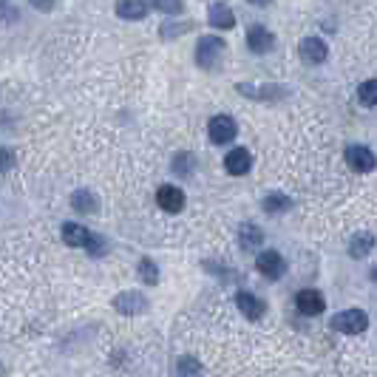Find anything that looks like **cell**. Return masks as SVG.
Returning <instances> with one entry per match:
<instances>
[{
    "label": "cell",
    "instance_id": "obj_1",
    "mask_svg": "<svg viewBox=\"0 0 377 377\" xmlns=\"http://www.w3.org/2000/svg\"><path fill=\"white\" fill-rule=\"evenodd\" d=\"M366 326H369V318L363 310H343L332 318V329L340 335H360L366 332Z\"/></svg>",
    "mask_w": 377,
    "mask_h": 377
},
{
    "label": "cell",
    "instance_id": "obj_2",
    "mask_svg": "<svg viewBox=\"0 0 377 377\" xmlns=\"http://www.w3.org/2000/svg\"><path fill=\"white\" fill-rule=\"evenodd\" d=\"M62 242L68 247H83V250H97V244H100V239L88 227H83V224H74V221L62 224Z\"/></svg>",
    "mask_w": 377,
    "mask_h": 377
},
{
    "label": "cell",
    "instance_id": "obj_3",
    "mask_svg": "<svg viewBox=\"0 0 377 377\" xmlns=\"http://www.w3.org/2000/svg\"><path fill=\"white\" fill-rule=\"evenodd\" d=\"M221 54H224V40H221V37L207 34V37H201L199 46H196V62H199L201 68H213V65L221 60Z\"/></svg>",
    "mask_w": 377,
    "mask_h": 377
},
{
    "label": "cell",
    "instance_id": "obj_4",
    "mask_svg": "<svg viewBox=\"0 0 377 377\" xmlns=\"http://www.w3.org/2000/svg\"><path fill=\"white\" fill-rule=\"evenodd\" d=\"M114 310L119 315H142V312H147V298L142 292H133V289L119 292L114 298Z\"/></svg>",
    "mask_w": 377,
    "mask_h": 377
},
{
    "label": "cell",
    "instance_id": "obj_5",
    "mask_svg": "<svg viewBox=\"0 0 377 377\" xmlns=\"http://www.w3.org/2000/svg\"><path fill=\"white\" fill-rule=\"evenodd\" d=\"M207 131H210V139H213L216 145H227V142H233V139H236V133H239V128H236L233 117H227V114L213 117V119H210V125H207Z\"/></svg>",
    "mask_w": 377,
    "mask_h": 377
},
{
    "label": "cell",
    "instance_id": "obj_6",
    "mask_svg": "<svg viewBox=\"0 0 377 377\" xmlns=\"http://www.w3.org/2000/svg\"><path fill=\"white\" fill-rule=\"evenodd\" d=\"M346 165L352 171H357V173H369V171H374L377 159H374V154L366 145H349L346 147Z\"/></svg>",
    "mask_w": 377,
    "mask_h": 377
},
{
    "label": "cell",
    "instance_id": "obj_7",
    "mask_svg": "<svg viewBox=\"0 0 377 377\" xmlns=\"http://www.w3.org/2000/svg\"><path fill=\"white\" fill-rule=\"evenodd\" d=\"M295 307H298V312L300 315H310V318H315V315H321L324 312V295L318 292V289H300L298 295H295Z\"/></svg>",
    "mask_w": 377,
    "mask_h": 377
},
{
    "label": "cell",
    "instance_id": "obj_8",
    "mask_svg": "<svg viewBox=\"0 0 377 377\" xmlns=\"http://www.w3.org/2000/svg\"><path fill=\"white\" fill-rule=\"evenodd\" d=\"M258 272L264 275V278H270V281H278L284 272H286V264H284V258H281V253H275V250H264V253H258Z\"/></svg>",
    "mask_w": 377,
    "mask_h": 377
},
{
    "label": "cell",
    "instance_id": "obj_9",
    "mask_svg": "<svg viewBox=\"0 0 377 377\" xmlns=\"http://www.w3.org/2000/svg\"><path fill=\"white\" fill-rule=\"evenodd\" d=\"M250 168H253V157L247 147H233L230 154L224 157V171L230 176H244V173H250Z\"/></svg>",
    "mask_w": 377,
    "mask_h": 377
},
{
    "label": "cell",
    "instance_id": "obj_10",
    "mask_svg": "<svg viewBox=\"0 0 377 377\" xmlns=\"http://www.w3.org/2000/svg\"><path fill=\"white\" fill-rule=\"evenodd\" d=\"M157 204L165 210V213H182L185 210V193L176 187V185H162L157 190Z\"/></svg>",
    "mask_w": 377,
    "mask_h": 377
},
{
    "label": "cell",
    "instance_id": "obj_11",
    "mask_svg": "<svg viewBox=\"0 0 377 377\" xmlns=\"http://www.w3.org/2000/svg\"><path fill=\"white\" fill-rule=\"evenodd\" d=\"M298 51H300V57H304L307 62H312V65H321L329 57V48H326V43L321 37H304V40H300V46H298Z\"/></svg>",
    "mask_w": 377,
    "mask_h": 377
},
{
    "label": "cell",
    "instance_id": "obj_12",
    "mask_svg": "<svg viewBox=\"0 0 377 377\" xmlns=\"http://www.w3.org/2000/svg\"><path fill=\"white\" fill-rule=\"evenodd\" d=\"M247 46H250L253 54H267V51L275 46V37H272V32L264 29V26H250V32H247Z\"/></svg>",
    "mask_w": 377,
    "mask_h": 377
},
{
    "label": "cell",
    "instance_id": "obj_13",
    "mask_svg": "<svg viewBox=\"0 0 377 377\" xmlns=\"http://www.w3.org/2000/svg\"><path fill=\"white\" fill-rule=\"evenodd\" d=\"M236 307H239V312H244V318H250V321H261V318H264V300L256 298L253 292H239V295H236Z\"/></svg>",
    "mask_w": 377,
    "mask_h": 377
},
{
    "label": "cell",
    "instance_id": "obj_14",
    "mask_svg": "<svg viewBox=\"0 0 377 377\" xmlns=\"http://www.w3.org/2000/svg\"><path fill=\"white\" fill-rule=\"evenodd\" d=\"M207 23H210L213 29H233V26H236V15H233V9H230L227 4H216V6H210V12H207Z\"/></svg>",
    "mask_w": 377,
    "mask_h": 377
},
{
    "label": "cell",
    "instance_id": "obj_15",
    "mask_svg": "<svg viewBox=\"0 0 377 377\" xmlns=\"http://www.w3.org/2000/svg\"><path fill=\"white\" fill-rule=\"evenodd\" d=\"M239 91H242L244 97H250V100H281V97H286V88H281V86H261V88H253L250 83H242Z\"/></svg>",
    "mask_w": 377,
    "mask_h": 377
},
{
    "label": "cell",
    "instance_id": "obj_16",
    "mask_svg": "<svg viewBox=\"0 0 377 377\" xmlns=\"http://www.w3.org/2000/svg\"><path fill=\"white\" fill-rule=\"evenodd\" d=\"M117 15L122 20H142L147 15L145 0H117Z\"/></svg>",
    "mask_w": 377,
    "mask_h": 377
},
{
    "label": "cell",
    "instance_id": "obj_17",
    "mask_svg": "<svg viewBox=\"0 0 377 377\" xmlns=\"http://www.w3.org/2000/svg\"><path fill=\"white\" fill-rule=\"evenodd\" d=\"M239 244H242V250H256V247H261L264 244V233H261V227H256V224H242L239 227Z\"/></svg>",
    "mask_w": 377,
    "mask_h": 377
},
{
    "label": "cell",
    "instance_id": "obj_18",
    "mask_svg": "<svg viewBox=\"0 0 377 377\" xmlns=\"http://www.w3.org/2000/svg\"><path fill=\"white\" fill-rule=\"evenodd\" d=\"M374 244H377V239H374L371 233H357V236H352V242H349V256H352V258H366V256L374 250Z\"/></svg>",
    "mask_w": 377,
    "mask_h": 377
},
{
    "label": "cell",
    "instance_id": "obj_19",
    "mask_svg": "<svg viewBox=\"0 0 377 377\" xmlns=\"http://www.w3.org/2000/svg\"><path fill=\"white\" fill-rule=\"evenodd\" d=\"M71 207L80 216H88V213L97 210V199H94L91 190H77V193H71Z\"/></svg>",
    "mask_w": 377,
    "mask_h": 377
},
{
    "label": "cell",
    "instance_id": "obj_20",
    "mask_svg": "<svg viewBox=\"0 0 377 377\" xmlns=\"http://www.w3.org/2000/svg\"><path fill=\"white\" fill-rule=\"evenodd\" d=\"M199 374H201V363H199L196 357H190V355L179 357V363H176V377H199Z\"/></svg>",
    "mask_w": 377,
    "mask_h": 377
},
{
    "label": "cell",
    "instance_id": "obj_21",
    "mask_svg": "<svg viewBox=\"0 0 377 377\" xmlns=\"http://www.w3.org/2000/svg\"><path fill=\"white\" fill-rule=\"evenodd\" d=\"M357 100L366 105V108H374L377 105V80H366L357 86Z\"/></svg>",
    "mask_w": 377,
    "mask_h": 377
},
{
    "label": "cell",
    "instance_id": "obj_22",
    "mask_svg": "<svg viewBox=\"0 0 377 377\" xmlns=\"http://www.w3.org/2000/svg\"><path fill=\"white\" fill-rule=\"evenodd\" d=\"M139 278H142L147 286H157V284H159V270H157V264L150 261V258H142V261H139Z\"/></svg>",
    "mask_w": 377,
    "mask_h": 377
},
{
    "label": "cell",
    "instance_id": "obj_23",
    "mask_svg": "<svg viewBox=\"0 0 377 377\" xmlns=\"http://www.w3.org/2000/svg\"><path fill=\"white\" fill-rule=\"evenodd\" d=\"M289 204H292V201H289V196H284V193H270V196L264 199V210H267V213H284Z\"/></svg>",
    "mask_w": 377,
    "mask_h": 377
},
{
    "label": "cell",
    "instance_id": "obj_24",
    "mask_svg": "<svg viewBox=\"0 0 377 377\" xmlns=\"http://www.w3.org/2000/svg\"><path fill=\"white\" fill-rule=\"evenodd\" d=\"M193 168H196V162H193V157H190V154H176V159H173V171H176L179 176L193 173Z\"/></svg>",
    "mask_w": 377,
    "mask_h": 377
},
{
    "label": "cell",
    "instance_id": "obj_25",
    "mask_svg": "<svg viewBox=\"0 0 377 377\" xmlns=\"http://www.w3.org/2000/svg\"><path fill=\"white\" fill-rule=\"evenodd\" d=\"M154 6H157L162 15H182V9H185L182 0H154Z\"/></svg>",
    "mask_w": 377,
    "mask_h": 377
},
{
    "label": "cell",
    "instance_id": "obj_26",
    "mask_svg": "<svg viewBox=\"0 0 377 377\" xmlns=\"http://www.w3.org/2000/svg\"><path fill=\"white\" fill-rule=\"evenodd\" d=\"M15 168V154L9 147H0V173H6Z\"/></svg>",
    "mask_w": 377,
    "mask_h": 377
},
{
    "label": "cell",
    "instance_id": "obj_27",
    "mask_svg": "<svg viewBox=\"0 0 377 377\" xmlns=\"http://www.w3.org/2000/svg\"><path fill=\"white\" fill-rule=\"evenodd\" d=\"M190 29V23H182V26H162V37H179Z\"/></svg>",
    "mask_w": 377,
    "mask_h": 377
},
{
    "label": "cell",
    "instance_id": "obj_28",
    "mask_svg": "<svg viewBox=\"0 0 377 377\" xmlns=\"http://www.w3.org/2000/svg\"><path fill=\"white\" fill-rule=\"evenodd\" d=\"M32 4H34L40 12H48V9H51V0H32Z\"/></svg>",
    "mask_w": 377,
    "mask_h": 377
},
{
    "label": "cell",
    "instance_id": "obj_29",
    "mask_svg": "<svg viewBox=\"0 0 377 377\" xmlns=\"http://www.w3.org/2000/svg\"><path fill=\"white\" fill-rule=\"evenodd\" d=\"M247 4H253V6H267L270 0H247Z\"/></svg>",
    "mask_w": 377,
    "mask_h": 377
},
{
    "label": "cell",
    "instance_id": "obj_30",
    "mask_svg": "<svg viewBox=\"0 0 377 377\" xmlns=\"http://www.w3.org/2000/svg\"><path fill=\"white\" fill-rule=\"evenodd\" d=\"M0 374H4V363H0Z\"/></svg>",
    "mask_w": 377,
    "mask_h": 377
}]
</instances>
